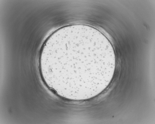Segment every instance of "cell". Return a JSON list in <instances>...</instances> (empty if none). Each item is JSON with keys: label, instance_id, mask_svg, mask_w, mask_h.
Masks as SVG:
<instances>
[{"label": "cell", "instance_id": "cell-1", "mask_svg": "<svg viewBox=\"0 0 155 124\" xmlns=\"http://www.w3.org/2000/svg\"><path fill=\"white\" fill-rule=\"evenodd\" d=\"M40 65L46 84L59 96L84 99L98 94L109 84L115 56L109 41L98 30L73 25L49 37L42 50Z\"/></svg>", "mask_w": 155, "mask_h": 124}]
</instances>
